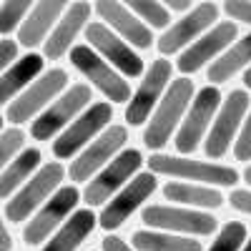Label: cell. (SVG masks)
<instances>
[{"label":"cell","instance_id":"6da1fadb","mask_svg":"<svg viewBox=\"0 0 251 251\" xmlns=\"http://www.w3.org/2000/svg\"><path fill=\"white\" fill-rule=\"evenodd\" d=\"M194 98H196L194 96V80L176 78L171 83V88L166 91L163 100L158 103V108L151 116L149 126H146L143 143L149 146V149H153V151L163 149V146L171 141V133L176 131V126L181 123L183 113L191 108Z\"/></svg>","mask_w":251,"mask_h":251},{"label":"cell","instance_id":"7a4b0ae2","mask_svg":"<svg viewBox=\"0 0 251 251\" xmlns=\"http://www.w3.org/2000/svg\"><path fill=\"white\" fill-rule=\"evenodd\" d=\"M149 166L153 174L171 176V178H183L194 181L199 186H234L239 181V174L231 166L221 163H208V161H194L186 156H166V153H153L149 158Z\"/></svg>","mask_w":251,"mask_h":251},{"label":"cell","instance_id":"3957f363","mask_svg":"<svg viewBox=\"0 0 251 251\" xmlns=\"http://www.w3.org/2000/svg\"><path fill=\"white\" fill-rule=\"evenodd\" d=\"M91 100H93V96H91V88L86 86V83L71 86V91H66L60 98H55L50 106L33 121L30 136L35 141H50L55 133L66 131ZM91 106H93V103H91Z\"/></svg>","mask_w":251,"mask_h":251},{"label":"cell","instance_id":"277c9868","mask_svg":"<svg viewBox=\"0 0 251 251\" xmlns=\"http://www.w3.org/2000/svg\"><path fill=\"white\" fill-rule=\"evenodd\" d=\"M66 176V169H63L60 163H46L40 171H35V176L20 188V191L5 201V219L10 224H20L25 221L40 203H46L48 196H53L58 191V186Z\"/></svg>","mask_w":251,"mask_h":251},{"label":"cell","instance_id":"5b68a950","mask_svg":"<svg viewBox=\"0 0 251 251\" xmlns=\"http://www.w3.org/2000/svg\"><path fill=\"white\" fill-rule=\"evenodd\" d=\"M143 224L153 231L166 234H194V236H208L216 231V219L206 211L186 206H149L141 214Z\"/></svg>","mask_w":251,"mask_h":251},{"label":"cell","instance_id":"8992f818","mask_svg":"<svg viewBox=\"0 0 251 251\" xmlns=\"http://www.w3.org/2000/svg\"><path fill=\"white\" fill-rule=\"evenodd\" d=\"M71 63L91 80V86H96L111 103H126L133 98L128 83L123 80V75L116 73V68L108 60H103L91 46H75L71 50Z\"/></svg>","mask_w":251,"mask_h":251},{"label":"cell","instance_id":"52a82bcc","mask_svg":"<svg viewBox=\"0 0 251 251\" xmlns=\"http://www.w3.org/2000/svg\"><path fill=\"white\" fill-rule=\"evenodd\" d=\"M141 163H143L141 151H136V149L121 151L98 176H93V178L88 181L86 191H83V199H86V203H88V206L106 203L116 191H123V188L138 176Z\"/></svg>","mask_w":251,"mask_h":251},{"label":"cell","instance_id":"ba28073f","mask_svg":"<svg viewBox=\"0 0 251 251\" xmlns=\"http://www.w3.org/2000/svg\"><path fill=\"white\" fill-rule=\"evenodd\" d=\"M111 118H113L111 103H93L91 108L83 111L68 128L58 136V141H53L55 158H73L80 149L91 146L98 138V133L111 123Z\"/></svg>","mask_w":251,"mask_h":251},{"label":"cell","instance_id":"9c48e42d","mask_svg":"<svg viewBox=\"0 0 251 251\" xmlns=\"http://www.w3.org/2000/svg\"><path fill=\"white\" fill-rule=\"evenodd\" d=\"M66 86H68V73L66 71H63V68L48 71L46 75H40L25 93H20L5 108V118L10 123H15V126L33 121V116L43 113Z\"/></svg>","mask_w":251,"mask_h":251},{"label":"cell","instance_id":"30bf717a","mask_svg":"<svg viewBox=\"0 0 251 251\" xmlns=\"http://www.w3.org/2000/svg\"><path fill=\"white\" fill-rule=\"evenodd\" d=\"M219 20V5L216 3H199L191 13H186L181 20L163 30V35L158 38V50L163 55H174L178 50H186L188 46H194L201 35H206Z\"/></svg>","mask_w":251,"mask_h":251},{"label":"cell","instance_id":"8fae6325","mask_svg":"<svg viewBox=\"0 0 251 251\" xmlns=\"http://www.w3.org/2000/svg\"><path fill=\"white\" fill-rule=\"evenodd\" d=\"M219 103H221V91L216 86H206L196 93L194 103H191V108H188L183 123H181V128L176 133V149L178 153H194L199 149V143L206 141L203 136H208V126H214L211 121L214 113L219 111Z\"/></svg>","mask_w":251,"mask_h":251},{"label":"cell","instance_id":"7c38bea8","mask_svg":"<svg viewBox=\"0 0 251 251\" xmlns=\"http://www.w3.org/2000/svg\"><path fill=\"white\" fill-rule=\"evenodd\" d=\"M126 138H128V131L123 126H111V128L103 131L91 146H86L75 161H71V181H88L93 174L98 176L106 166L116 158V153L123 149Z\"/></svg>","mask_w":251,"mask_h":251},{"label":"cell","instance_id":"4fadbf2b","mask_svg":"<svg viewBox=\"0 0 251 251\" xmlns=\"http://www.w3.org/2000/svg\"><path fill=\"white\" fill-rule=\"evenodd\" d=\"M249 96L246 91H231L228 93V98L224 100V106L211 126V131H208L206 141H203V151L208 158H221L228 153V149H231V141L239 131V126L249 111Z\"/></svg>","mask_w":251,"mask_h":251},{"label":"cell","instance_id":"5bb4252c","mask_svg":"<svg viewBox=\"0 0 251 251\" xmlns=\"http://www.w3.org/2000/svg\"><path fill=\"white\" fill-rule=\"evenodd\" d=\"M236 33H239V28H236V23H231V20H224V23L214 25L206 35H201L194 46H188V48L178 55L176 68H178L183 75H188V73L201 71L206 63L219 60L228 48L234 46L231 40L236 38Z\"/></svg>","mask_w":251,"mask_h":251},{"label":"cell","instance_id":"9a60e30c","mask_svg":"<svg viewBox=\"0 0 251 251\" xmlns=\"http://www.w3.org/2000/svg\"><path fill=\"white\" fill-rule=\"evenodd\" d=\"M78 199H80V191L75 186H60L58 191L43 203V208H40V211L25 224V228H23L25 244L35 246L40 241H46L60 221H66L68 216H73V208H75Z\"/></svg>","mask_w":251,"mask_h":251},{"label":"cell","instance_id":"2e32d148","mask_svg":"<svg viewBox=\"0 0 251 251\" xmlns=\"http://www.w3.org/2000/svg\"><path fill=\"white\" fill-rule=\"evenodd\" d=\"M171 73H174V68H171L169 60L158 58V60L151 63V68H149V73H146V78L141 80L138 91L128 100V106H126V121H128L131 126H141V123H146L151 118V108L158 100H163L161 98L163 91H169L171 88L169 83H174Z\"/></svg>","mask_w":251,"mask_h":251},{"label":"cell","instance_id":"e0dca14e","mask_svg":"<svg viewBox=\"0 0 251 251\" xmlns=\"http://www.w3.org/2000/svg\"><path fill=\"white\" fill-rule=\"evenodd\" d=\"M86 40H88V46L103 58V60H108L113 68H118L123 75H141L143 73V60L133 53V48L126 43V40L113 33L106 23H91L86 28Z\"/></svg>","mask_w":251,"mask_h":251},{"label":"cell","instance_id":"ac0fdd59","mask_svg":"<svg viewBox=\"0 0 251 251\" xmlns=\"http://www.w3.org/2000/svg\"><path fill=\"white\" fill-rule=\"evenodd\" d=\"M156 186H158V181H156V174H153V171L138 174L128 186L123 188V191H118L106 206H103V211H100V216H98V226L106 228V231H113V228H118L146 199L156 191Z\"/></svg>","mask_w":251,"mask_h":251},{"label":"cell","instance_id":"d6986e66","mask_svg":"<svg viewBox=\"0 0 251 251\" xmlns=\"http://www.w3.org/2000/svg\"><path fill=\"white\" fill-rule=\"evenodd\" d=\"M96 13L126 43L131 40V46H136V48H151V43H153L151 28L136 13H131L128 5H121L116 0H100V3H96Z\"/></svg>","mask_w":251,"mask_h":251},{"label":"cell","instance_id":"ffe728a7","mask_svg":"<svg viewBox=\"0 0 251 251\" xmlns=\"http://www.w3.org/2000/svg\"><path fill=\"white\" fill-rule=\"evenodd\" d=\"M88 20H91V5H88V3H71L68 10L63 13V18L58 20L55 30L48 35L46 46H43V55L50 58V60H58L63 53L73 50L71 43L75 40V35H78L83 28L91 25Z\"/></svg>","mask_w":251,"mask_h":251},{"label":"cell","instance_id":"44dd1931","mask_svg":"<svg viewBox=\"0 0 251 251\" xmlns=\"http://www.w3.org/2000/svg\"><path fill=\"white\" fill-rule=\"evenodd\" d=\"M66 10H68V5L63 0H40V3H35V8L30 10L25 23L18 30V40L25 48H33L38 43L46 46L48 35L55 30L53 25H58V20L63 18Z\"/></svg>","mask_w":251,"mask_h":251},{"label":"cell","instance_id":"7402d4cb","mask_svg":"<svg viewBox=\"0 0 251 251\" xmlns=\"http://www.w3.org/2000/svg\"><path fill=\"white\" fill-rule=\"evenodd\" d=\"M40 71H43V55L28 53L25 58H20L13 68H8L3 75H0V103L8 108L10 103L18 98L20 91L25 93L38 80Z\"/></svg>","mask_w":251,"mask_h":251},{"label":"cell","instance_id":"603a6c76","mask_svg":"<svg viewBox=\"0 0 251 251\" xmlns=\"http://www.w3.org/2000/svg\"><path fill=\"white\" fill-rule=\"evenodd\" d=\"M96 224H98V219H96V214L91 211V208H80V211H75L66 224L58 228L55 236L40 251H75L83 241L91 236Z\"/></svg>","mask_w":251,"mask_h":251},{"label":"cell","instance_id":"cb8c5ba5","mask_svg":"<svg viewBox=\"0 0 251 251\" xmlns=\"http://www.w3.org/2000/svg\"><path fill=\"white\" fill-rule=\"evenodd\" d=\"M163 196L186 208H219L224 203V194L214 186H199L186 181H169L163 186Z\"/></svg>","mask_w":251,"mask_h":251},{"label":"cell","instance_id":"d4e9b609","mask_svg":"<svg viewBox=\"0 0 251 251\" xmlns=\"http://www.w3.org/2000/svg\"><path fill=\"white\" fill-rule=\"evenodd\" d=\"M40 166V151L38 149H25L10 166L3 169V176H0V196L5 201H10L20 188H23L35 174V169Z\"/></svg>","mask_w":251,"mask_h":251},{"label":"cell","instance_id":"484cf974","mask_svg":"<svg viewBox=\"0 0 251 251\" xmlns=\"http://www.w3.org/2000/svg\"><path fill=\"white\" fill-rule=\"evenodd\" d=\"M251 63V33L244 35L241 40L228 48L219 60L211 63V68H208V80L211 83H224L228 80L234 73H239L241 68H246Z\"/></svg>","mask_w":251,"mask_h":251},{"label":"cell","instance_id":"4316f807","mask_svg":"<svg viewBox=\"0 0 251 251\" xmlns=\"http://www.w3.org/2000/svg\"><path fill=\"white\" fill-rule=\"evenodd\" d=\"M133 246L138 251H201V241H196V239L153 231V228H141V231H136Z\"/></svg>","mask_w":251,"mask_h":251},{"label":"cell","instance_id":"83f0119b","mask_svg":"<svg viewBox=\"0 0 251 251\" xmlns=\"http://www.w3.org/2000/svg\"><path fill=\"white\" fill-rule=\"evenodd\" d=\"M128 10L136 13L149 28H163L169 30L171 25V10L158 0H128Z\"/></svg>","mask_w":251,"mask_h":251},{"label":"cell","instance_id":"f1b7e54d","mask_svg":"<svg viewBox=\"0 0 251 251\" xmlns=\"http://www.w3.org/2000/svg\"><path fill=\"white\" fill-rule=\"evenodd\" d=\"M35 5L30 3V0H5L3 5H0V33H3V38H10V33L20 25L25 23V18L30 15Z\"/></svg>","mask_w":251,"mask_h":251},{"label":"cell","instance_id":"f546056e","mask_svg":"<svg viewBox=\"0 0 251 251\" xmlns=\"http://www.w3.org/2000/svg\"><path fill=\"white\" fill-rule=\"evenodd\" d=\"M246 244V226L241 221H228L221 226V231L211 241L208 251H241Z\"/></svg>","mask_w":251,"mask_h":251},{"label":"cell","instance_id":"4dcf8cb0","mask_svg":"<svg viewBox=\"0 0 251 251\" xmlns=\"http://www.w3.org/2000/svg\"><path fill=\"white\" fill-rule=\"evenodd\" d=\"M23 143H25V133L20 128H5L3 131V136H0V163H3V169L10 166L20 153H23L20 151Z\"/></svg>","mask_w":251,"mask_h":251},{"label":"cell","instance_id":"1f68e13d","mask_svg":"<svg viewBox=\"0 0 251 251\" xmlns=\"http://www.w3.org/2000/svg\"><path fill=\"white\" fill-rule=\"evenodd\" d=\"M234 156H236V161H251V108H249V116L244 121L241 136L234 143Z\"/></svg>","mask_w":251,"mask_h":251},{"label":"cell","instance_id":"d6a6232c","mask_svg":"<svg viewBox=\"0 0 251 251\" xmlns=\"http://www.w3.org/2000/svg\"><path fill=\"white\" fill-rule=\"evenodd\" d=\"M224 10L231 20H239V23L251 25V3L249 0H226Z\"/></svg>","mask_w":251,"mask_h":251},{"label":"cell","instance_id":"836d02e7","mask_svg":"<svg viewBox=\"0 0 251 251\" xmlns=\"http://www.w3.org/2000/svg\"><path fill=\"white\" fill-rule=\"evenodd\" d=\"M15 55H18V43L13 38H0V68H3V73L18 63Z\"/></svg>","mask_w":251,"mask_h":251},{"label":"cell","instance_id":"e575fe53","mask_svg":"<svg viewBox=\"0 0 251 251\" xmlns=\"http://www.w3.org/2000/svg\"><path fill=\"white\" fill-rule=\"evenodd\" d=\"M228 201H231V206L236 208V211L251 216V188H236V191H231Z\"/></svg>","mask_w":251,"mask_h":251},{"label":"cell","instance_id":"d590c367","mask_svg":"<svg viewBox=\"0 0 251 251\" xmlns=\"http://www.w3.org/2000/svg\"><path fill=\"white\" fill-rule=\"evenodd\" d=\"M103 251H131V246L126 244L123 239H118V236L108 234L106 239H103Z\"/></svg>","mask_w":251,"mask_h":251},{"label":"cell","instance_id":"8d00e7d4","mask_svg":"<svg viewBox=\"0 0 251 251\" xmlns=\"http://www.w3.org/2000/svg\"><path fill=\"white\" fill-rule=\"evenodd\" d=\"M163 5H166V8H169L171 13H186V10H188V13H191V10L196 8V5L191 3V0H166V3H163Z\"/></svg>","mask_w":251,"mask_h":251},{"label":"cell","instance_id":"74e56055","mask_svg":"<svg viewBox=\"0 0 251 251\" xmlns=\"http://www.w3.org/2000/svg\"><path fill=\"white\" fill-rule=\"evenodd\" d=\"M13 249V239H10V231H8V224L0 226V251H10Z\"/></svg>","mask_w":251,"mask_h":251},{"label":"cell","instance_id":"f35d334b","mask_svg":"<svg viewBox=\"0 0 251 251\" xmlns=\"http://www.w3.org/2000/svg\"><path fill=\"white\" fill-rule=\"evenodd\" d=\"M244 86H246V88H251V68L244 73Z\"/></svg>","mask_w":251,"mask_h":251},{"label":"cell","instance_id":"ab89813d","mask_svg":"<svg viewBox=\"0 0 251 251\" xmlns=\"http://www.w3.org/2000/svg\"><path fill=\"white\" fill-rule=\"evenodd\" d=\"M244 178H246V183H249V186H251V166H249V169H246V171H244Z\"/></svg>","mask_w":251,"mask_h":251},{"label":"cell","instance_id":"60d3db41","mask_svg":"<svg viewBox=\"0 0 251 251\" xmlns=\"http://www.w3.org/2000/svg\"><path fill=\"white\" fill-rule=\"evenodd\" d=\"M241 251H251V239H249V241L244 244V249H241Z\"/></svg>","mask_w":251,"mask_h":251}]
</instances>
